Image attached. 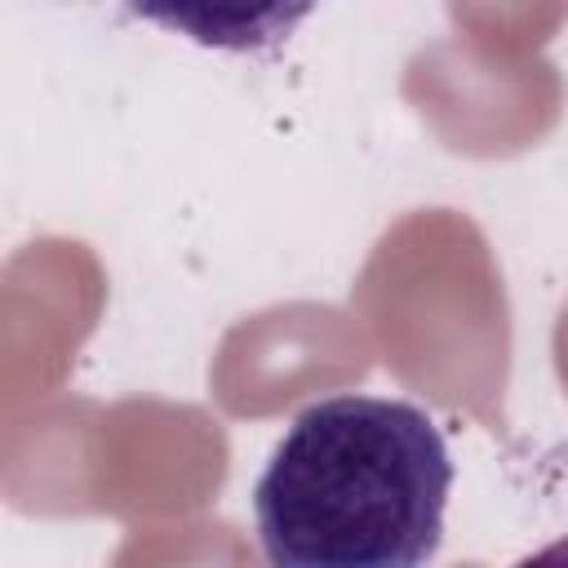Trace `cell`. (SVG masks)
<instances>
[{"label":"cell","instance_id":"obj_2","mask_svg":"<svg viewBox=\"0 0 568 568\" xmlns=\"http://www.w3.org/2000/svg\"><path fill=\"white\" fill-rule=\"evenodd\" d=\"M515 568H568V532H564V537H555V541H546L541 550L524 555Z\"/></svg>","mask_w":568,"mask_h":568},{"label":"cell","instance_id":"obj_1","mask_svg":"<svg viewBox=\"0 0 568 568\" xmlns=\"http://www.w3.org/2000/svg\"><path fill=\"white\" fill-rule=\"evenodd\" d=\"M453 457L426 408L386 395L306 404L275 444L253 519L271 568H426Z\"/></svg>","mask_w":568,"mask_h":568}]
</instances>
